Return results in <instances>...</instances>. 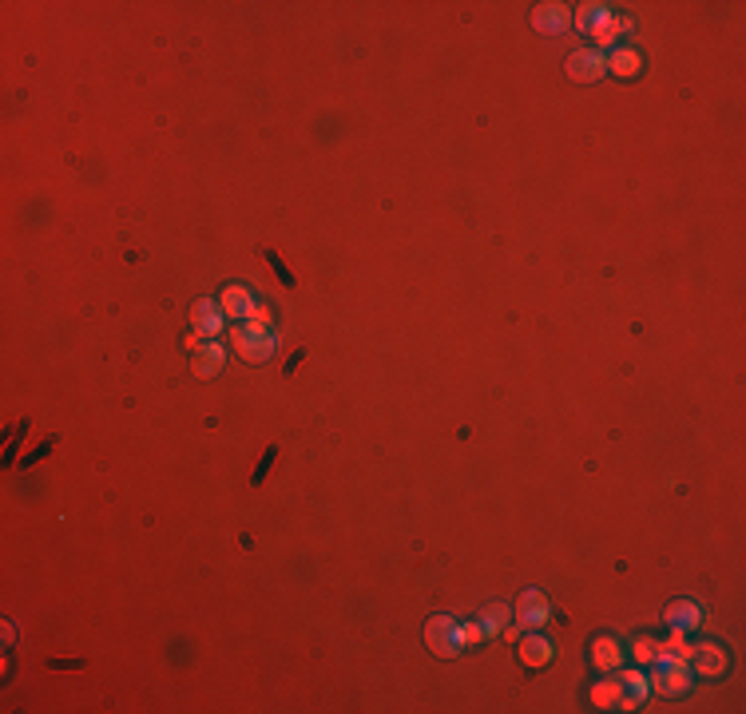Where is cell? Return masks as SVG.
<instances>
[{
    "label": "cell",
    "instance_id": "1",
    "mask_svg": "<svg viewBox=\"0 0 746 714\" xmlns=\"http://www.w3.org/2000/svg\"><path fill=\"white\" fill-rule=\"evenodd\" d=\"M231 341H235L238 357L251 361V366H262L266 357H274V349H279V333H274L271 310L258 306L254 318L235 322V326H231Z\"/></svg>",
    "mask_w": 746,
    "mask_h": 714
},
{
    "label": "cell",
    "instance_id": "7",
    "mask_svg": "<svg viewBox=\"0 0 746 714\" xmlns=\"http://www.w3.org/2000/svg\"><path fill=\"white\" fill-rule=\"evenodd\" d=\"M512 619L524 627V631H540V627L552 619V612H548V604H544V595L528 587V592H520V599H516Z\"/></svg>",
    "mask_w": 746,
    "mask_h": 714
},
{
    "label": "cell",
    "instance_id": "14",
    "mask_svg": "<svg viewBox=\"0 0 746 714\" xmlns=\"http://www.w3.org/2000/svg\"><path fill=\"white\" fill-rule=\"evenodd\" d=\"M611 16H616V13H611V4H580L576 16H572V28L583 32V36H591L596 28H604Z\"/></svg>",
    "mask_w": 746,
    "mask_h": 714
},
{
    "label": "cell",
    "instance_id": "4",
    "mask_svg": "<svg viewBox=\"0 0 746 714\" xmlns=\"http://www.w3.org/2000/svg\"><path fill=\"white\" fill-rule=\"evenodd\" d=\"M564 72H568V80H576V84H591V80H599V75H608L604 72V52L599 48H576V52L564 60Z\"/></svg>",
    "mask_w": 746,
    "mask_h": 714
},
{
    "label": "cell",
    "instance_id": "22",
    "mask_svg": "<svg viewBox=\"0 0 746 714\" xmlns=\"http://www.w3.org/2000/svg\"><path fill=\"white\" fill-rule=\"evenodd\" d=\"M274 456H279V449H266L262 464H258V469H254V484H258V480H262V476H266V469H271V464H274Z\"/></svg>",
    "mask_w": 746,
    "mask_h": 714
},
{
    "label": "cell",
    "instance_id": "16",
    "mask_svg": "<svg viewBox=\"0 0 746 714\" xmlns=\"http://www.w3.org/2000/svg\"><path fill=\"white\" fill-rule=\"evenodd\" d=\"M476 623H481L484 639H496V635H501L504 627L512 623V607H509V604H489V607L481 612V619H476Z\"/></svg>",
    "mask_w": 746,
    "mask_h": 714
},
{
    "label": "cell",
    "instance_id": "20",
    "mask_svg": "<svg viewBox=\"0 0 746 714\" xmlns=\"http://www.w3.org/2000/svg\"><path fill=\"white\" fill-rule=\"evenodd\" d=\"M457 635H461V643L465 647H476V643H484V631H481V623H457Z\"/></svg>",
    "mask_w": 746,
    "mask_h": 714
},
{
    "label": "cell",
    "instance_id": "18",
    "mask_svg": "<svg viewBox=\"0 0 746 714\" xmlns=\"http://www.w3.org/2000/svg\"><path fill=\"white\" fill-rule=\"evenodd\" d=\"M619 699H624V679H599L591 687V702L599 710H619Z\"/></svg>",
    "mask_w": 746,
    "mask_h": 714
},
{
    "label": "cell",
    "instance_id": "6",
    "mask_svg": "<svg viewBox=\"0 0 746 714\" xmlns=\"http://www.w3.org/2000/svg\"><path fill=\"white\" fill-rule=\"evenodd\" d=\"M191 326H195L199 341H218V333L226 326V313L215 298H199L195 310H191Z\"/></svg>",
    "mask_w": 746,
    "mask_h": 714
},
{
    "label": "cell",
    "instance_id": "17",
    "mask_svg": "<svg viewBox=\"0 0 746 714\" xmlns=\"http://www.w3.org/2000/svg\"><path fill=\"white\" fill-rule=\"evenodd\" d=\"M591 663H596V671H616L624 663V647L616 639H596L591 643Z\"/></svg>",
    "mask_w": 746,
    "mask_h": 714
},
{
    "label": "cell",
    "instance_id": "19",
    "mask_svg": "<svg viewBox=\"0 0 746 714\" xmlns=\"http://www.w3.org/2000/svg\"><path fill=\"white\" fill-rule=\"evenodd\" d=\"M624 691H627V694H635V699L644 702L647 694H652V683H647V674H644V671H627V674H624Z\"/></svg>",
    "mask_w": 746,
    "mask_h": 714
},
{
    "label": "cell",
    "instance_id": "12",
    "mask_svg": "<svg viewBox=\"0 0 746 714\" xmlns=\"http://www.w3.org/2000/svg\"><path fill=\"white\" fill-rule=\"evenodd\" d=\"M516 655H520L524 666H544L552 659V643L544 639L540 631H524L520 639H516Z\"/></svg>",
    "mask_w": 746,
    "mask_h": 714
},
{
    "label": "cell",
    "instance_id": "10",
    "mask_svg": "<svg viewBox=\"0 0 746 714\" xmlns=\"http://www.w3.org/2000/svg\"><path fill=\"white\" fill-rule=\"evenodd\" d=\"M532 28H537V32H548V36H560L572 28V13L564 4H537L532 8Z\"/></svg>",
    "mask_w": 746,
    "mask_h": 714
},
{
    "label": "cell",
    "instance_id": "11",
    "mask_svg": "<svg viewBox=\"0 0 746 714\" xmlns=\"http://www.w3.org/2000/svg\"><path fill=\"white\" fill-rule=\"evenodd\" d=\"M663 619H667V627H671V631H687V635H691L695 627L703 623V607L695 604V599H675V604L667 607Z\"/></svg>",
    "mask_w": 746,
    "mask_h": 714
},
{
    "label": "cell",
    "instance_id": "15",
    "mask_svg": "<svg viewBox=\"0 0 746 714\" xmlns=\"http://www.w3.org/2000/svg\"><path fill=\"white\" fill-rule=\"evenodd\" d=\"M635 32V24H631V16H611V21L604 24V28H596V32H591V48H616L619 40H627V36Z\"/></svg>",
    "mask_w": 746,
    "mask_h": 714
},
{
    "label": "cell",
    "instance_id": "21",
    "mask_svg": "<svg viewBox=\"0 0 746 714\" xmlns=\"http://www.w3.org/2000/svg\"><path fill=\"white\" fill-rule=\"evenodd\" d=\"M631 655H635V663H655V639H635L631 643Z\"/></svg>",
    "mask_w": 746,
    "mask_h": 714
},
{
    "label": "cell",
    "instance_id": "2",
    "mask_svg": "<svg viewBox=\"0 0 746 714\" xmlns=\"http://www.w3.org/2000/svg\"><path fill=\"white\" fill-rule=\"evenodd\" d=\"M652 691L655 694H667V699H675V694H687L691 691V666L687 663H675V659H655L652 663Z\"/></svg>",
    "mask_w": 746,
    "mask_h": 714
},
{
    "label": "cell",
    "instance_id": "8",
    "mask_svg": "<svg viewBox=\"0 0 746 714\" xmlns=\"http://www.w3.org/2000/svg\"><path fill=\"white\" fill-rule=\"evenodd\" d=\"M604 72L619 75V80H635V75L644 72V56L631 44H616V48H608V56H604Z\"/></svg>",
    "mask_w": 746,
    "mask_h": 714
},
{
    "label": "cell",
    "instance_id": "3",
    "mask_svg": "<svg viewBox=\"0 0 746 714\" xmlns=\"http://www.w3.org/2000/svg\"><path fill=\"white\" fill-rule=\"evenodd\" d=\"M425 643H429V651L441 655V659H453V655L465 651L453 615H433V619H429V623H425Z\"/></svg>",
    "mask_w": 746,
    "mask_h": 714
},
{
    "label": "cell",
    "instance_id": "13",
    "mask_svg": "<svg viewBox=\"0 0 746 714\" xmlns=\"http://www.w3.org/2000/svg\"><path fill=\"white\" fill-rule=\"evenodd\" d=\"M223 366H226V349L218 346V341H203V346L195 349V357H191L195 377H215Z\"/></svg>",
    "mask_w": 746,
    "mask_h": 714
},
{
    "label": "cell",
    "instance_id": "9",
    "mask_svg": "<svg viewBox=\"0 0 746 714\" xmlns=\"http://www.w3.org/2000/svg\"><path fill=\"white\" fill-rule=\"evenodd\" d=\"M218 306H223L226 322H246V318H254L258 302H254L251 290H243V286H226V290L218 294Z\"/></svg>",
    "mask_w": 746,
    "mask_h": 714
},
{
    "label": "cell",
    "instance_id": "5",
    "mask_svg": "<svg viewBox=\"0 0 746 714\" xmlns=\"http://www.w3.org/2000/svg\"><path fill=\"white\" fill-rule=\"evenodd\" d=\"M695 674H703V679H723L731 659H726V651L719 643H691V659H687Z\"/></svg>",
    "mask_w": 746,
    "mask_h": 714
}]
</instances>
